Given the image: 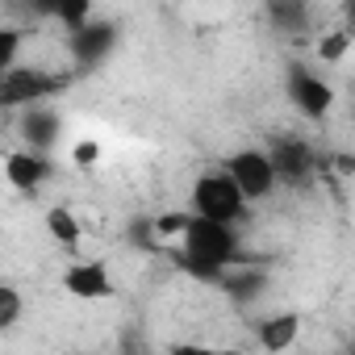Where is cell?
Segmentation results:
<instances>
[{"instance_id":"6da1fadb","label":"cell","mask_w":355,"mask_h":355,"mask_svg":"<svg viewBox=\"0 0 355 355\" xmlns=\"http://www.w3.org/2000/svg\"><path fill=\"white\" fill-rule=\"evenodd\" d=\"M180 247H175V263L184 272H193L197 280H226V272L234 263H243V239H239V226H226V222H209V218H197L189 214L184 230L175 234Z\"/></svg>"},{"instance_id":"7a4b0ae2","label":"cell","mask_w":355,"mask_h":355,"mask_svg":"<svg viewBox=\"0 0 355 355\" xmlns=\"http://www.w3.org/2000/svg\"><path fill=\"white\" fill-rule=\"evenodd\" d=\"M251 201L239 193V184L230 180L226 167H209L201 171L193 189H189V214L197 218H209V222H226V226H239L247 218Z\"/></svg>"},{"instance_id":"3957f363","label":"cell","mask_w":355,"mask_h":355,"mask_svg":"<svg viewBox=\"0 0 355 355\" xmlns=\"http://www.w3.org/2000/svg\"><path fill=\"white\" fill-rule=\"evenodd\" d=\"M222 167L230 171V180L239 184V193H243L251 205H259V201L276 197V189H280L268 146H239V150H234Z\"/></svg>"},{"instance_id":"277c9868","label":"cell","mask_w":355,"mask_h":355,"mask_svg":"<svg viewBox=\"0 0 355 355\" xmlns=\"http://www.w3.org/2000/svg\"><path fill=\"white\" fill-rule=\"evenodd\" d=\"M284 92H288V105L305 121H322L334 109V84L318 67H309V63H293L284 71Z\"/></svg>"},{"instance_id":"5b68a950","label":"cell","mask_w":355,"mask_h":355,"mask_svg":"<svg viewBox=\"0 0 355 355\" xmlns=\"http://www.w3.org/2000/svg\"><path fill=\"white\" fill-rule=\"evenodd\" d=\"M63 76H51V71H38V67H26L17 63L13 71L0 76V109H26V105H38V101H51L63 92Z\"/></svg>"},{"instance_id":"8992f818","label":"cell","mask_w":355,"mask_h":355,"mask_svg":"<svg viewBox=\"0 0 355 355\" xmlns=\"http://www.w3.org/2000/svg\"><path fill=\"white\" fill-rule=\"evenodd\" d=\"M117 42H121V30L113 21L88 17L84 26L71 30V59H76L80 71H96L101 63H109L117 55Z\"/></svg>"},{"instance_id":"52a82bcc","label":"cell","mask_w":355,"mask_h":355,"mask_svg":"<svg viewBox=\"0 0 355 355\" xmlns=\"http://www.w3.org/2000/svg\"><path fill=\"white\" fill-rule=\"evenodd\" d=\"M59 284H63V293H67V297L88 301V305L109 301V297L117 293L113 272H109V263H105V259H76V263H67V272L59 276Z\"/></svg>"},{"instance_id":"ba28073f","label":"cell","mask_w":355,"mask_h":355,"mask_svg":"<svg viewBox=\"0 0 355 355\" xmlns=\"http://www.w3.org/2000/svg\"><path fill=\"white\" fill-rule=\"evenodd\" d=\"M17 130H21V142H26L30 150L51 155V150L59 146V138H63V113H59L55 105H46V101L26 105L21 117H17Z\"/></svg>"},{"instance_id":"9c48e42d","label":"cell","mask_w":355,"mask_h":355,"mask_svg":"<svg viewBox=\"0 0 355 355\" xmlns=\"http://www.w3.org/2000/svg\"><path fill=\"white\" fill-rule=\"evenodd\" d=\"M268 155H272V167H276V180L280 184H301V180H309L313 167H318L313 146L301 142V138H293V134L288 138H276L268 146Z\"/></svg>"},{"instance_id":"30bf717a","label":"cell","mask_w":355,"mask_h":355,"mask_svg":"<svg viewBox=\"0 0 355 355\" xmlns=\"http://www.w3.org/2000/svg\"><path fill=\"white\" fill-rule=\"evenodd\" d=\"M0 171H5V184L9 189H17V193H26V197H34L46 180H51V159L42 155V150H9L5 155V167H0Z\"/></svg>"},{"instance_id":"8fae6325","label":"cell","mask_w":355,"mask_h":355,"mask_svg":"<svg viewBox=\"0 0 355 355\" xmlns=\"http://www.w3.org/2000/svg\"><path fill=\"white\" fill-rule=\"evenodd\" d=\"M301 338V318L297 313H272L255 326V343L263 351H288Z\"/></svg>"},{"instance_id":"7c38bea8","label":"cell","mask_w":355,"mask_h":355,"mask_svg":"<svg viewBox=\"0 0 355 355\" xmlns=\"http://www.w3.org/2000/svg\"><path fill=\"white\" fill-rule=\"evenodd\" d=\"M46 234H51L59 247L76 251L80 239H84V222H80V214H76L71 205H51V209H46Z\"/></svg>"},{"instance_id":"4fadbf2b","label":"cell","mask_w":355,"mask_h":355,"mask_svg":"<svg viewBox=\"0 0 355 355\" xmlns=\"http://www.w3.org/2000/svg\"><path fill=\"white\" fill-rule=\"evenodd\" d=\"M268 17H272L276 30H301L309 21V5H305V0H272Z\"/></svg>"},{"instance_id":"5bb4252c","label":"cell","mask_w":355,"mask_h":355,"mask_svg":"<svg viewBox=\"0 0 355 355\" xmlns=\"http://www.w3.org/2000/svg\"><path fill=\"white\" fill-rule=\"evenodd\" d=\"M26 51V30L21 26H0V76L13 71Z\"/></svg>"},{"instance_id":"9a60e30c","label":"cell","mask_w":355,"mask_h":355,"mask_svg":"<svg viewBox=\"0 0 355 355\" xmlns=\"http://www.w3.org/2000/svg\"><path fill=\"white\" fill-rule=\"evenodd\" d=\"M21 313H26V297H21V288L9 284V280H0V330H13V326L21 322Z\"/></svg>"},{"instance_id":"2e32d148","label":"cell","mask_w":355,"mask_h":355,"mask_svg":"<svg viewBox=\"0 0 355 355\" xmlns=\"http://www.w3.org/2000/svg\"><path fill=\"white\" fill-rule=\"evenodd\" d=\"M347 51H351V30H347V26L326 30V34L318 38V59H322V63H343Z\"/></svg>"},{"instance_id":"e0dca14e","label":"cell","mask_w":355,"mask_h":355,"mask_svg":"<svg viewBox=\"0 0 355 355\" xmlns=\"http://www.w3.org/2000/svg\"><path fill=\"white\" fill-rule=\"evenodd\" d=\"M51 17H55V21H63L67 30H76V26H84V21L92 17V0H55Z\"/></svg>"},{"instance_id":"ac0fdd59","label":"cell","mask_w":355,"mask_h":355,"mask_svg":"<svg viewBox=\"0 0 355 355\" xmlns=\"http://www.w3.org/2000/svg\"><path fill=\"white\" fill-rule=\"evenodd\" d=\"M184 222H189V209H171V214H159V218H150V226H155V234H159V239H167V234H180V230H184Z\"/></svg>"},{"instance_id":"d6986e66","label":"cell","mask_w":355,"mask_h":355,"mask_svg":"<svg viewBox=\"0 0 355 355\" xmlns=\"http://www.w3.org/2000/svg\"><path fill=\"white\" fill-rule=\"evenodd\" d=\"M96 159H101V142L84 138V142H76V146H71V163H76V167H92Z\"/></svg>"}]
</instances>
